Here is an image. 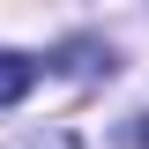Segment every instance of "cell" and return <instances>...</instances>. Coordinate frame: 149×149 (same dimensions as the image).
Segmentation results:
<instances>
[{
  "label": "cell",
  "instance_id": "6da1fadb",
  "mask_svg": "<svg viewBox=\"0 0 149 149\" xmlns=\"http://www.w3.org/2000/svg\"><path fill=\"white\" fill-rule=\"evenodd\" d=\"M8 149H82L67 127H45V134H22V142H8Z\"/></svg>",
  "mask_w": 149,
  "mask_h": 149
},
{
  "label": "cell",
  "instance_id": "7a4b0ae2",
  "mask_svg": "<svg viewBox=\"0 0 149 149\" xmlns=\"http://www.w3.org/2000/svg\"><path fill=\"white\" fill-rule=\"evenodd\" d=\"M127 149H149V112L134 119V134H127Z\"/></svg>",
  "mask_w": 149,
  "mask_h": 149
}]
</instances>
